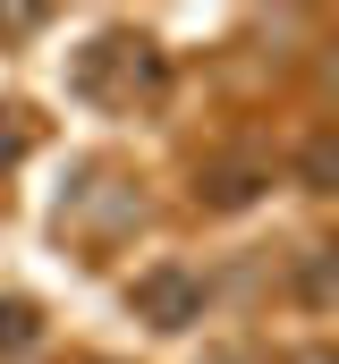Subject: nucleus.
Listing matches in <instances>:
<instances>
[{
	"label": "nucleus",
	"mask_w": 339,
	"mask_h": 364,
	"mask_svg": "<svg viewBox=\"0 0 339 364\" xmlns=\"http://www.w3.org/2000/svg\"><path fill=\"white\" fill-rule=\"evenodd\" d=\"M34 339V305H0V356H17Z\"/></svg>",
	"instance_id": "obj_4"
},
{
	"label": "nucleus",
	"mask_w": 339,
	"mask_h": 364,
	"mask_svg": "<svg viewBox=\"0 0 339 364\" xmlns=\"http://www.w3.org/2000/svg\"><path fill=\"white\" fill-rule=\"evenodd\" d=\"M331 85H339V60H331Z\"/></svg>",
	"instance_id": "obj_7"
},
{
	"label": "nucleus",
	"mask_w": 339,
	"mask_h": 364,
	"mask_svg": "<svg viewBox=\"0 0 339 364\" xmlns=\"http://www.w3.org/2000/svg\"><path fill=\"white\" fill-rule=\"evenodd\" d=\"M136 314H145V322H162V331H187V322L204 314V279L178 272V263L145 272V279H136Z\"/></svg>",
	"instance_id": "obj_1"
},
{
	"label": "nucleus",
	"mask_w": 339,
	"mask_h": 364,
	"mask_svg": "<svg viewBox=\"0 0 339 364\" xmlns=\"http://www.w3.org/2000/svg\"><path fill=\"white\" fill-rule=\"evenodd\" d=\"M288 364H339V356H331V348H297Z\"/></svg>",
	"instance_id": "obj_6"
},
{
	"label": "nucleus",
	"mask_w": 339,
	"mask_h": 364,
	"mask_svg": "<svg viewBox=\"0 0 339 364\" xmlns=\"http://www.w3.org/2000/svg\"><path fill=\"white\" fill-rule=\"evenodd\" d=\"M297 178L314 186V195H339V127H323V136L297 144Z\"/></svg>",
	"instance_id": "obj_3"
},
{
	"label": "nucleus",
	"mask_w": 339,
	"mask_h": 364,
	"mask_svg": "<svg viewBox=\"0 0 339 364\" xmlns=\"http://www.w3.org/2000/svg\"><path fill=\"white\" fill-rule=\"evenodd\" d=\"M263 178H271L263 161H212V170H204V186H195V195H204L212 212H238V203H254V186H263Z\"/></svg>",
	"instance_id": "obj_2"
},
{
	"label": "nucleus",
	"mask_w": 339,
	"mask_h": 364,
	"mask_svg": "<svg viewBox=\"0 0 339 364\" xmlns=\"http://www.w3.org/2000/svg\"><path fill=\"white\" fill-rule=\"evenodd\" d=\"M17 153H26V127H17V110H0V170H9Z\"/></svg>",
	"instance_id": "obj_5"
}]
</instances>
